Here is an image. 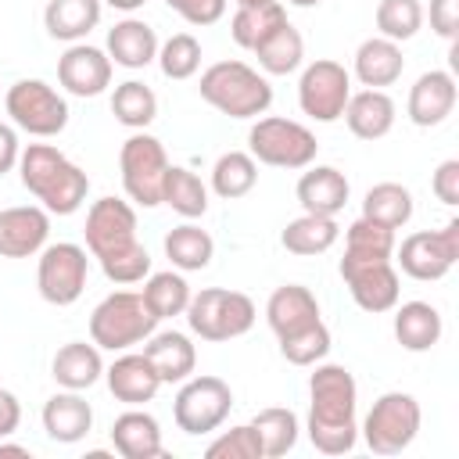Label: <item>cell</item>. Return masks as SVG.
I'll return each mask as SVG.
<instances>
[{
    "mask_svg": "<svg viewBox=\"0 0 459 459\" xmlns=\"http://www.w3.org/2000/svg\"><path fill=\"white\" fill-rule=\"evenodd\" d=\"M348 97H351V72L341 61L319 57V61L305 65V72L298 79V108L308 118L337 122L344 115Z\"/></svg>",
    "mask_w": 459,
    "mask_h": 459,
    "instance_id": "12",
    "label": "cell"
},
{
    "mask_svg": "<svg viewBox=\"0 0 459 459\" xmlns=\"http://www.w3.org/2000/svg\"><path fill=\"white\" fill-rule=\"evenodd\" d=\"M50 212L39 204L0 208V258H32L47 247Z\"/></svg>",
    "mask_w": 459,
    "mask_h": 459,
    "instance_id": "16",
    "label": "cell"
},
{
    "mask_svg": "<svg viewBox=\"0 0 459 459\" xmlns=\"http://www.w3.org/2000/svg\"><path fill=\"white\" fill-rule=\"evenodd\" d=\"M111 445L122 459H158V455H165L158 420L151 412L136 409V405L111 423Z\"/></svg>",
    "mask_w": 459,
    "mask_h": 459,
    "instance_id": "26",
    "label": "cell"
},
{
    "mask_svg": "<svg viewBox=\"0 0 459 459\" xmlns=\"http://www.w3.org/2000/svg\"><path fill=\"white\" fill-rule=\"evenodd\" d=\"M93 427V409L79 391H57L43 402V430L57 445H75L90 434Z\"/></svg>",
    "mask_w": 459,
    "mask_h": 459,
    "instance_id": "21",
    "label": "cell"
},
{
    "mask_svg": "<svg viewBox=\"0 0 459 459\" xmlns=\"http://www.w3.org/2000/svg\"><path fill=\"white\" fill-rule=\"evenodd\" d=\"M161 204H169L183 219H201L208 212V186L186 165H169L161 183Z\"/></svg>",
    "mask_w": 459,
    "mask_h": 459,
    "instance_id": "34",
    "label": "cell"
},
{
    "mask_svg": "<svg viewBox=\"0 0 459 459\" xmlns=\"http://www.w3.org/2000/svg\"><path fill=\"white\" fill-rule=\"evenodd\" d=\"M111 115H115V122H122L133 133L136 129H147L154 122V115H158V97H154V90L147 82L126 79L111 93Z\"/></svg>",
    "mask_w": 459,
    "mask_h": 459,
    "instance_id": "37",
    "label": "cell"
},
{
    "mask_svg": "<svg viewBox=\"0 0 459 459\" xmlns=\"http://www.w3.org/2000/svg\"><path fill=\"white\" fill-rule=\"evenodd\" d=\"M362 215L380 222V226H387V230H402L412 219V194H409V186L391 183V179L369 186L366 197H362Z\"/></svg>",
    "mask_w": 459,
    "mask_h": 459,
    "instance_id": "36",
    "label": "cell"
},
{
    "mask_svg": "<svg viewBox=\"0 0 459 459\" xmlns=\"http://www.w3.org/2000/svg\"><path fill=\"white\" fill-rule=\"evenodd\" d=\"M143 355L151 359L161 384H183L197 366V348L179 330H161L143 341Z\"/></svg>",
    "mask_w": 459,
    "mask_h": 459,
    "instance_id": "25",
    "label": "cell"
},
{
    "mask_svg": "<svg viewBox=\"0 0 459 459\" xmlns=\"http://www.w3.org/2000/svg\"><path fill=\"white\" fill-rule=\"evenodd\" d=\"M283 22H287V7L280 0H269V4H258V7H237V14L230 18V36H233L237 47L255 50Z\"/></svg>",
    "mask_w": 459,
    "mask_h": 459,
    "instance_id": "35",
    "label": "cell"
},
{
    "mask_svg": "<svg viewBox=\"0 0 459 459\" xmlns=\"http://www.w3.org/2000/svg\"><path fill=\"white\" fill-rule=\"evenodd\" d=\"M86 276H90V258H86V247L79 244H68V240H57V244H47L39 251V265H36V287H39V298L65 308V305H75L86 290Z\"/></svg>",
    "mask_w": 459,
    "mask_h": 459,
    "instance_id": "11",
    "label": "cell"
},
{
    "mask_svg": "<svg viewBox=\"0 0 459 459\" xmlns=\"http://www.w3.org/2000/svg\"><path fill=\"white\" fill-rule=\"evenodd\" d=\"M441 312L430 301H405L394 312V337L405 351H430L441 341Z\"/></svg>",
    "mask_w": 459,
    "mask_h": 459,
    "instance_id": "29",
    "label": "cell"
},
{
    "mask_svg": "<svg viewBox=\"0 0 459 459\" xmlns=\"http://www.w3.org/2000/svg\"><path fill=\"white\" fill-rule=\"evenodd\" d=\"M459 258V219L445 222V230H420V233H409L398 247V265L405 276L420 280V283H430V280H441L448 276V269L455 265Z\"/></svg>",
    "mask_w": 459,
    "mask_h": 459,
    "instance_id": "13",
    "label": "cell"
},
{
    "mask_svg": "<svg viewBox=\"0 0 459 459\" xmlns=\"http://www.w3.org/2000/svg\"><path fill=\"white\" fill-rule=\"evenodd\" d=\"M57 82L75 97H97L111 86V57L100 47L72 43L57 57Z\"/></svg>",
    "mask_w": 459,
    "mask_h": 459,
    "instance_id": "17",
    "label": "cell"
},
{
    "mask_svg": "<svg viewBox=\"0 0 459 459\" xmlns=\"http://www.w3.org/2000/svg\"><path fill=\"white\" fill-rule=\"evenodd\" d=\"M287 4H294V7H316V4H323V0H287Z\"/></svg>",
    "mask_w": 459,
    "mask_h": 459,
    "instance_id": "55",
    "label": "cell"
},
{
    "mask_svg": "<svg viewBox=\"0 0 459 459\" xmlns=\"http://www.w3.org/2000/svg\"><path fill=\"white\" fill-rule=\"evenodd\" d=\"M355 79L366 86V90H384V86H394L405 72V57H402V47L394 39H384V36H369L359 43L355 50Z\"/></svg>",
    "mask_w": 459,
    "mask_h": 459,
    "instance_id": "22",
    "label": "cell"
},
{
    "mask_svg": "<svg viewBox=\"0 0 459 459\" xmlns=\"http://www.w3.org/2000/svg\"><path fill=\"white\" fill-rule=\"evenodd\" d=\"M104 377H108V391H111L118 402H126V405H143V402H151V398L158 394V387H161V377L154 373V366H151V359H147L143 351H126V355H118V359L104 369Z\"/></svg>",
    "mask_w": 459,
    "mask_h": 459,
    "instance_id": "20",
    "label": "cell"
},
{
    "mask_svg": "<svg viewBox=\"0 0 459 459\" xmlns=\"http://www.w3.org/2000/svg\"><path fill=\"white\" fill-rule=\"evenodd\" d=\"M18 176H22V186L50 215L79 212L90 194V176L54 143H29L18 158Z\"/></svg>",
    "mask_w": 459,
    "mask_h": 459,
    "instance_id": "2",
    "label": "cell"
},
{
    "mask_svg": "<svg viewBox=\"0 0 459 459\" xmlns=\"http://www.w3.org/2000/svg\"><path fill=\"white\" fill-rule=\"evenodd\" d=\"M100 4H108V7H115V11H136V7H143L147 0H100Z\"/></svg>",
    "mask_w": 459,
    "mask_h": 459,
    "instance_id": "53",
    "label": "cell"
},
{
    "mask_svg": "<svg viewBox=\"0 0 459 459\" xmlns=\"http://www.w3.org/2000/svg\"><path fill=\"white\" fill-rule=\"evenodd\" d=\"M455 97H459V90H455L452 72H445V68H430V72H423V75L412 82L405 115H409V122L420 126V129L441 126V122L452 115Z\"/></svg>",
    "mask_w": 459,
    "mask_h": 459,
    "instance_id": "18",
    "label": "cell"
},
{
    "mask_svg": "<svg viewBox=\"0 0 459 459\" xmlns=\"http://www.w3.org/2000/svg\"><path fill=\"white\" fill-rule=\"evenodd\" d=\"M344 255H351V258H391L394 255V230L362 215L344 230Z\"/></svg>",
    "mask_w": 459,
    "mask_h": 459,
    "instance_id": "41",
    "label": "cell"
},
{
    "mask_svg": "<svg viewBox=\"0 0 459 459\" xmlns=\"http://www.w3.org/2000/svg\"><path fill=\"white\" fill-rule=\"evenodd\" d=\"M265 323L276 333V341H283V337L301 333V330H308V326L319 323V301H316V294L308 287L283 283L265 301Z\"/></svg>",
    "mask_w": 459,
    "mask_h": 459,
    "instance_id": "19",
    "label": "cell"
},
{
    "mask_svg": "<svg viewBox=\"0 0 459 459\" xmlns=\"http://www.w3.org/2000/svg\"><path fill=\"white\" fill-rule=\"evenodd\" d=\"M430 190L441 204H459V158H448L434 169L430 176Z\"/></svg>",
    "mask_w": 459,
    "mask_h": 459,
    "instance_id": "48",
    "label": "cell"
},
{
    "mask_svg": "<svg viewBox=\"0 0 459 459\" xmlns=\"http://www.w3.org/2000/svg\"><path fill=\"white\" fill-rule=\"evenodd\" d=\"M251 54L258 57V68H262L265 75H290L294 68H301L305 39H301V32H298L290 22H283V25H280L276 32H269Z\"/></svg>",
    "mask_w": 459,
    "mask_h": 459,
    "instance_id": "33",
    "label": "cell"
},
{
    "mask_svg": "<svg viewBox=\"0 0 459 459\" xmlns=\"http://www.w3.org/2000/svg\"><path fill=\"white\" fill-rule=\"evenodd\" d=\"M230 409H233V391H230V384L222 377H212V373L186 377L179 394H176V402H172L176 427L183 434H194V437L219 430L226 423Z\"/></svg>",
    "mask_w": 459,
    "mask_h": 459,
    "instance_id": "10",
    "label": "cell"
},
{
    "mask_svg": "<svg viewBox=\"0 0 459 459\" xmlns=\"http://www.w3.org/2000/svg\"><path fill=\"white\" fill-rule=\"evenodd\" d=\"M255 301L240 290H226V287H204L197 294H190L186 305V323L201 341H233L244 337L255 326Z\"/></svg>",
    "mask_w": 459,
    "mask_h": 459,
    "instance_id": "5",
    "label": "cell"
},
{
    "mask_svg": "<svg viewBox=\"0 0 459 459\" xmlns=\"http://www.w3.org/2000/svg\"><path fill=\"white\" fill-rule=\"evenodd\" d=\"M251 427H255V434H258V441H262V455H265V459L287 455V452L298 445V430H301V427H298V416H294L290 409H283V405H269V409L255 412Z\"/></svg>",
    "mask_w": 459,
    "mask_h": 459,
    "instance_id": "39",
    "label": "cell"
},
{
    "mask_svg": "<svg viewBox=\"0 0 459 459\" xmlns=\"http://www.w3.org/2000/svg\"><path fill=\"white\" fill-rule=\"evenodd\" d=\"M247 154L262 165H273V169H308L316 161V133L294 118H280V115H269V118H258L247 133Z\"/></svg>",
    "mask_w": 459,
    "mask_h": 459,
    "instance_id": "6",
    "label": "cell"
},
{
    "mask_svg": "<svg viewBox=\"0 0 459 459\" xmlns=\"http://www.w3.org/2000/svg\"><path fill=\"white\" fill-rule=\"evenodd\" d=\"M18 158H22L18 133H14L7 122H0V176H7V172L18 165Z\"/></svg>",
    "mask_w": 459,
    "mask_h": 459,
    "instance_id": "50",
    "label": "cell"
},
{
    "mask_svg": "<svg viewBox=\"0 0 459 459\" xmlns=\"http://www.w3.org/2000/svg\"><path fill=\"white\" fill-rule=\"evenodd\" d=\"M258 183V161L247 151H226L215 158L212 165V190L226 201H237L244 194H251Z\"/></svg>",
    "mask_w": 459,
    "mask_h": 459,
    "instance_id": "38",
    "label": "cell"
},
{
    "mask_svg": "<svg viewBox=\"0 0 459 459\" xmlns=\"http://www.w3.org/2000/svg\"><path fill=\"white\" fill-rule=\"evenodd\" d=\"M154 326H158V316L147 308L143 294L115 290L93 308L90 341L104 351H129L133 344H143L154 333Z\"/></svg>",
    "mask_w": 459,
    "mask_h": 459,
    "instance_id": "4",
    "label": "cell"
},
{
    "mask_svg": "<svg viewBox=\"0 0 459 459\" xmlns=\"http://www.w3.org/2000/svg\"><path fill=\"white\" fill-rule=\"evenodd\" d=\"M420 420H423L420 402L409 391H387L366 412L362 437H366L369 452H377V455H398L420 434Z\"/></svg>",
    "mask_w": 459,
    "mask_h": 459,
    "instance_id": "8",
    "label": "cell"
},
{
    "mask_svg": "<svg viewBox=\"0 0 459 459\" xmlns=\"http://www.w3.org/2000/svg\"><path fill=\"white\" fill-rule=\"evenodd\" d=\"M341 276L355 298V305L362 312H391L398 305L402 283H398V269L391 265V258H341Z\"/></svg>",
    "mask_w": 459,
    "mask_h": 459,
    "instance_id": "14",
    "label": "cell"
},
{
    "mask_svg": "<svg viewBox=\"0 0 459 459\" xmlns=\"http://www.w3.org/2000/svg\"><path fill=\"white\" fill-rule=\"evenodd\" d=\"M50 377L68 387V391H86L93 387L100 377H104V359H100V348L90 341H68L57 348L54 362H50Z\"/></svg>",
    "mask_w": 459,
    "mask_h": 459,
    "instance_id": "28",
    "label": "cell"
},
{
    "mask_svg": "<svg viewBox=\"0 0 459 459\" xmlns=\"http://www.w3.org/2000/svg\"><path fill=\"white\" fill-rule=\"evenodd\" d=\"M337 237H341V226H337V215H312V212H305V215H298V219H290L287 226H283V233H280V244L290 251V255H323V251H330L333 244H337Z\"/></svg>",
    "mask_w": 459,
    "mask_h": 459,
    "instance_id": "30",
    "label": "cell"
},
{
    "mask_svg": "<svg viewBox=\"0 0 459 459\" xmlns=\"http://www.w3.org/2000/svg\"><path fill=\"white\" fill-rule=\"evenodd\" d=\"M118 172H122V190L133 204H140V208L161 204V183L169 172V154H165L158 136L136 129L118 151Z\"/></svg>",
    "mask_w": 459,
    "mask_h": 459,
    "instance_id": "7",
    "label": "cell"
},
{
    "mask_svg": "<svg viewBox=\"0 0 459 459\" xmlns=\"http://www.w3.org/2000/svg\"><path fill=\"white\" fill-rule=\"evenodd\" d=\"M158 65L165 79H190L201 68V43L190 32H176L158 43Z\"/></svg>",
    "mask_w": 459,
    "mask_h": 459,
    "instance_id": "43",
    "label": "cell"
},
{
    "mask_svg": "<svg viewBox=\"0 0 459 459\" xmlns=\"http://www.w3.org/2000/svg\"><path fill=\"white\" fill-rule=\"evenodd\" d=\"M308 441L323 455H344L359 441V423H355V402L359 387L355 377L337 366L323 362L316 366L308 380Z\"/></svg>",
    "mask_w": 459,
    "mask_h": 459,
    "instance_id": "1",
    "label": "cell"
},
{
    "mask_svg": "<svg viewBox=\"0 0 459 459\" xmlns=\"http://www.w3.org/2000/svg\"><path fill=\"white\" fill-rule=\"evenodd\" d=\"M100 22V0H50L43 11V25L54 39L79 43Z\"/></svg>",
    "mask_w": 459,
    "mask_h": 459,
    "instance_id": "31",
    "label": "cell"
},
{
    "mask_svg": "<svg viewBox=\"0 0 459 459\" xmlns=\"http://www.w3.org/2000/svg\"><path fill=\"white\" fill-rule=\"evenodd\" d=\"M237 7H258V4H269V0H233Z\"/></svg>",
    "mask_w": 459,
    "mask_h": 459,
    "instance_id": "54",
    "label": "cell"
},
{
    "mask_svg": "<svg viewBox=\"0 0 459 459\" xmlns=\"http://www.w3.org/2000/svg\"><path fill=\"white\" fill-rule=\"evenodd\" d=\"M82 233H86V247H90V255L97 262L111 258V255H118V251H126L133 244H140L136 240V212L122 197L93 201L90 212H86V230Z\"/></svg>",
    "mask_w": 459,
    "mask_h": 459,
    "instance_id": "15",
    "label": "cell"
},
{
    "mask_svg": "<svg viewBox=\"0 0 459 459\" xmlns=\"http://www.w3.org/2000/svg\"><path fill=\"white\" fill-rule=\"evenodd\" d=\"M430 29L441 39L459 36V0H430Z\"/></svg>",
    "mask_w": 459,
    "mask_h": 459,
    "instance_id": "49",
    "label": "cell"
},
{
    "mask_svg": "<svg viewBox=\"0 0 459 459\" xmlns=\"http://www.w3.org/2000/svg\"><path fill=\"white\" fill-rule=\"evenodd\" d=\"M215 255V240L208 230L183 222L176 230L165 233V258L179 269V273H201Z\"/></svg>",
    "mask_w": 459,
    "mask_h": 459,
    "instance_id": "32",
    "label": "cell"
},
{
    "mask_svg": "<svg viewBox=\"0 0 459 459\" xmlns=\"http://www.w3.org/2000/svg\"><path fill=\"white\" fill-rule=\"evenodd\" d=\"M140 294H143L147 308L158 316V323L172 319V316H183L186 305H190V283L183 280V273H172V269L169 273H151Z\"/></svg>",
    "mask_w": 459,
    "mask_h": 459,
    "instance_id": "40",
    "label": "cell"
},
{
    "mask_svg": "<svg viewBox=\"0 0 459 459\" xmlns=\"http://www.w3.org/2000/svg\"><path fill=\"white\" fill-rule=\"evenodd\" d=\"M294 194H298V204L305 212H312V215H337L348 204L351 186H348V179H344L341 169H333V165H312L308 172H301Z\"/></svg>",
    "mask_w": 459,
    "mask_h": 459,
    "instance_id": "23",
    "label": "cell"
},
{
    "mask_svg": "<svg viewBox=\"0 0 459 459\" xmlns=\"http://www.w3.org/2000/svg\"><path fill=\"white\" fill-rule=\"evenodd\" d=\"M186 25H215L226 14V0H165Z\"/></svg>",
    "mask_w": 459,
    "mask_h": 459,
    "instance_id": "47",
    "label": "cell"
},
{
    "mask_svg": "<svg viewBox=\"0 0 459 459\" xmlns=\"http://www.w3.org/2000/svg\"><path fill=\"white\" fill-rule=\"evenodd\" d=\"M18 423H22V405H18V398L0 387V437H11V434L18 430Z\"/></svg>",
    "mask_w": 459,
    "mask_h": 459,
    "instance_id": "51",
    "label": "cell"
},
{
    "mask_svg": "<svg viewBox=\"0 0 459 459\" xmlns=\"http://www.w3.org/2000/svg\"><path fill=\"white\" fill-rule=\"evenodd\" d=\"M201 100L230 118H258L273 104L269 79L244 61H215L201 72Z\"/></svg>",
    "mask_w": 459,
    "mask_h": 459,
    "instance_id": "3",
    "label": "cell"
},
{
    "mask_svg": "<svg viewBox=\"0 0 459 459\" xmlns=\"http://www.w3.org/2000/svg\"><path fill=\"white\" fill-rule=\"evenodd\" d=\"M4 108L29 136H57L68 126V100L43 79H18L4 93Z\"/></svg>",
    "mask_w": 459,
    "mask_h": 459,
    "instance_id": "9",
    "label": "cell"
},
{
    "mask_svg": "<svg viewBox=\"0 0 459 459\" xmlns=\"http://www.w3.org/2000/svg\"><path fill=\"white\" fill-rule=\"evenodd\" d=\"M111 65H122V68H147L154 57H158V32L140 22V18H122L108 29V50Z\"/></svg>",
    "mask_w": 459,
    "mask_h": 459,
    "instance_id": "24",
    "label": "cell"
},
{
    "mask_svg": "<svg viewBox=\"0 0 459 459\" xmlns=\"http://www.w3.org/2000/svg\"><path fill=\"white\" fill-rule=\"evenodd\" d=\"M11 455H14V459H29V448H25V445H7V441L0 437V459H11Z\"/></svg>",
    "mask_w": 459,
    "mask_h": 459,
    "instance_id": "52",
    "label": "cell"
},
{
    "mask_svg": "<svg viewBox=\"0 0 459 459\" xmlns=\"http://www.w3.org/2000/svg\"><path fill=\"white\" fill-rule=\"evenodd\" d=\"M100 269L111 283L129 287V283H140L143 276H151V255H147L143 244H133V247H126L111 258H100Z\"/></svg>",
    "mask_w": 459,
    "mask_h": 459,
    "instance_id": "46",
    "label": "cell"
},
{
    "mask_svg": "<svg viewBox=\"0 0 459 459\" xmlns=\"http://www.w3.org/2000/svg\"><path fill=\"white\" fill-rule=\"evenodd\" d=\"M208 459H265L262 455V441L255 434L251 423H240V427H230L222 430L208 448H204Z\"/></svg>",
    "mask_w": 459,
    "mask_h": 459,
    "instance_id": "45",
    "label": "cell"
},
{
    "mask_svg": "<svg viewBox=\"0 0 459 459\" xmlns=\"http://www.w3.org/2000/svg\"><path fill=\"white\" fill-rule=\"evenodd\" d=\"M326 351H330V330H326L323 319L316 326H308V330L290 333V337L280 341V355L290 366H316V362L326 359Z\"/></svg>",
    "mask_w": 459,
    "mask_h": 459,
    "instance_id": "44",
    "label": "cell"
},
{
    "mask_svg": "<svg viewBox=\"0 0 459 459\" xmlns=\"http://www.w3.org/2000/svg\"><path fill=\"white\" fill-rule=\"evenodd\" d=\"M359 140H380L394 126V100L384 90H359L348 97L344 115H341Z\"/></svg>",
    "mask_w": 459,
    "mask_h": 459,
    "instance_id": "27",
    "label": "cell"
},
{
    "mask_svg": "<svg viewBox=\"0 0 459 459\" xmlns=\"http://www.w3.org/2000/svg\"><path fill=\"white\" fill-rule=\"evenodd\" d=\"M377 29L384 39H412L423 29V4L420 0H380L377 4Z\"/></svg>",
    "mask_w": 459,
    "mask_h": 459,
    "instance_id": "42",
    "label": "cell"
}]
</instances>
